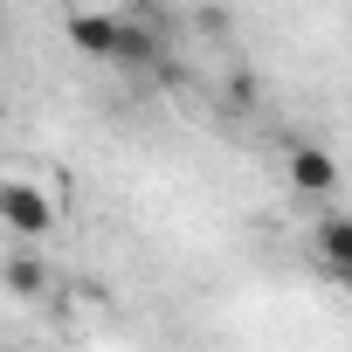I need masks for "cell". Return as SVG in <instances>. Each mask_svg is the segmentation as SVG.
Wrapping results in <instances>:
<instances>
[{
	"mask_svg": "<svg viewBox=\"0 0 352 352\" xmlns=\"http://www.w3.org/2000/svg\"><path fill=\"white\" fill-rule=\"evenodd\" d=\"M0 283H8V297H49V263L35 256V249H14L8 263H0Z\"/></svg>",
	"mask_w": 352,
	"mask_h": 352,
	"instance_id": "obj_4",
	"label": "cell"
},
{
	"mask_svg": "<svg viewBox=\"0 0 352 352\" xmlns=\"http://www.w3.org/2000/svg\"><path fill=\"white\" fill-rule=\"evenodd\" d=\"M331 276H338V283H345V290H352V263H345V270H331Z\"/></svg>",
	"mask_w": 352,
	"mask_h": 352,
	"instance_id": "obj_7",
	"label": "cell"
},
{
	"mask_svg": "<svg viewBox=\"0 0 352 352\" xmlns=\"http://www.w3.org/2000/svg\"><path fill=\"white\" fill-rule=\"evenodd\" d=\"M118 35H124V14H69V49L90 56V63H118Z\"/></svg>",
	"mask_w": 352,
	"mask_h": 352,
	"instance_id": "obj_2",
	"label": "cell"
},
{
	"mask_svg": "<svg viewBox=\"0 0 352 352\" xmlns=\"http://www.w3.org/2000/svg\"><path fill=\"white\" fill-rule=\"evenodd\" d=\"M0 228L21 235V242H42L56 228V201L42 187H28V180H0Z\"/></svg>",
	"mask_w": 352,
	"mask_h": 352,
	"instance_id": "obj_1",
	"label": "cell"
},
{
	"mask_svg": "<svg viewBox=\"0 0 352 352\" xmlns=\"http://www.w3.org/2000/svg\"><path fill=\"white\" fill-rule=\"evenodd\" d=\"M118 63H124V69H145V63H159V35L145 28V14H124V35H118Z\"/></svg>",
	"mask_w": 352,
	"mask_h": 352,
	"instance_id": "obj_6",
	"label": "cell"
},
{
	"mask_svg": "<svg viewBox=\"0 0 352 352\" xmlns=\"http://www.w3.org/2000/svg\"><path fill=\"white\" fill-rule=\"evenodd\" d=\"M311 256H318L324 270H345V263H352V214H324V221H311Z\"/></svg>",
	"mask_w": 352,
	"mask_h": 352,
	"instance_id": "obj_5",
	"label": "cell"
},
{
	"mask_svg": "<svg viewBox=\"0 0 352 352\" xmlns=\"http://www.w3.org/2000/svg\"><path fill=\"white\" fill-rule=\"evenodd\" d=\"M290 187H297V194H331V187H338V159H331L324 145H297V152H290Z\"/></svg>",
	"mask_w": 352,
	"mask_h": 352,
	"instance_id": "obj_3",
	"label": "cell"
}]
</instances>
